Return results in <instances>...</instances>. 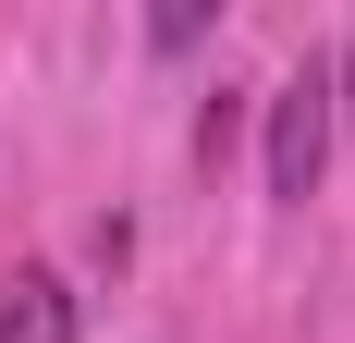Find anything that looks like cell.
<instances>
[{"label": "cell", "instance_id": "cell-1", "mask_svg": "<svg viewBox=\"0 0 355 343\" xmlns=\"http://www.w3.org/2000/svg\"><path fill=\"white\" fill-rule=\"evenodd\" d=\"M257 110H270V196L306 208V196H319V172H331V135H343V123H331V74H319V62L282 74Z\"/></svg>", "mask_w": 355, "mask_h": 343}, {"label": "cell", "instance_id": "cell-2", "mask_svg": "<svg viewBox=\"0 0 355 343\" xmlns=\"http://www.w3.org/2000/svg\"><path fill=\"white\" fill-rule=\"evenodd\" d=\"M73 331H86V307H73L62 270H37V258H25V270L0 282V343H73Z\"/></svg>", "mask_w": 355, "mask_h": 343}, {"label": "cell", "instance_id": "cell-3", "mask_svg": "<svg viewBox=\"0 0 355 343\" xmlns=\"http://www.w3.org/2000/svg\"><path fill=\"white\" fill-rule=\"evenodd\" d=\"M233 135H245V86H209V110H196V160H233Z\"/></svg>", "mask_w": 355, "mask_h": 343}, {"label": "cell", "instance_id": "cell-4", "mask_svg": "<svg viewBox=\"0 0 355 343\" xmlns=\"http://www.w3.org/2000/svg\"><path fill=\"white\" fill-rule=\"evenodd\" d=\"M220 12H196V0H172V12H147V49H196Z\"/></svg>", "mask_w": 355, "mask_h": 343}, {"label": "cell", "instance_id": "cell-5", "mask_svg": "<svg viewBox=\"0 0 355 343\" xmlns=\"http://www.w3.org/2000/svg\"><path fill=\"white\" fill-rule=\"evenodd\" d=\"M331 123L355 135V37H343V74H331Z\"/></svg>", "mask_w": 355, "mask_h": 343}]
</instances>
